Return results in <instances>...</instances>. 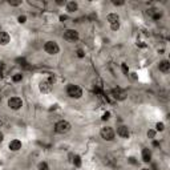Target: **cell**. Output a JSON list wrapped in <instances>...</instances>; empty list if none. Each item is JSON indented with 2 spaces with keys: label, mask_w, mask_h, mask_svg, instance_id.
<instances>
[{
  "label": "cell",
  "mask_w": 170,
  "mask_h": 170,
  "mask_svg": "<svg viewBox=\"0 0 170 170\" xmlns=\"http://www.w3.org/2000/svg\"><path fill=\"white\" fill-rule=\"evenodd\" d=\"M158 68H160L161 72L168 73L169 70H170V63H169L168 60H163V61H161V63H160V65H158Z\"/></svg>",
  "instance_id": "11"
},
{
  "label": "cell",
  "mask_w": 170,
  "mask_h": 170,
  "mask_svg": "<svg viewBox=\"0 0 170 170\" xmlns=\"http://www.w3.org/2000/svg\"><path fill=\"white\" fill-rule=\"evenodd\" d=\"M44 51L48 55H57L60 52V47L56 41H47L44 44Z\"/></svg>",
  "instance_id": "2"
},
{
  "label": "cell",
  "mask_w": 170,
  "mask_h": 170,
  "mask_svg": "<svg viewBox=\"0 0 170 170\" xmlns=\"http://www.w3.org/2000/svg\"><path fill=\"white\" fill-rule=\"evenodd\" d=\"M109 118H110V113L109 112H105V113H104V116H103V120L106 121V120H109Z\"/></svg>",
  "instance_id": "24"
},
{
  "label": "cell",
  "mask_w": 170,
  "mask_h": 170,
  "mask_svg": "<svg viewBox=\"0 0 170 170\" xmlns=\"http://www.w3.org/2000/svg\"><path fill=\"white\" fill-rule=\"evenodd\" d=\"M73 163H75L76 168H80V166H81V158H80V155H75V158H73Z\"/></svg>",
  "instance_id": "17"
},
{
  "label": "cell",
  "mask_w": 170,
  "mask_h": 170,
  "mask_svg": "<svg viewBox=\"0 0 170 170\" xmlns=\"http://www.w3.org/2000/svg\"><path fill=\"white\" fill-rule=\"evenodd\" d=\"M113 4H114V5H122L124 1H113Z\"/></svg>",
  "instance_id": "28"
},
{
  "label": "cell",
  "mask_w": 170,
  "mask_h": 170,
  "mask_svg": "<svg viewBox=\"0 0 170 170\" xmlns=\"http://www.w3.org/2000/svg\"><path fill=\"white\" fill-rule=\"evenodd\" d=\"M8 106H10L11 109H13V110L20 109V108L23 106V100L20 97H11L10 100H8Z\"/></svg>",
  "instance_id": "5"
},
{
  "label": "cell",
  "mask_w": 170,
  "mask_h": 170,
  "mask_svg": "<svg viewBox=\"0 0 170 170\" xmlns=\"http://www.w3.org/2000/svg\"><path fill=\"white\" fill-rule=\"evenodd\" d=\"M117 134L120 136L121 138H129V136H130V133H129V129H128V126H120L117 129Z\"/></svg>",
  "instance_id": "8"
},
{
  "label": "cell",
  "mask_w": 170,
  "mask_h": 170,
  "mask_svg": "<svg viewBox=\"0 0 170 170\" xmlns=\"http://www.w3.org/2000/svg\"><path fill=\"white\" fill-rule=\"evenodd\" d=\"M148 13H150V15H152L154 19H160L161 18V12H158L157 10H150Z\"/></svg>",
  "instance_id": "16"
},
{
  "label": "cell",
  "mask_w": 170,
  "mask_h": 170,
  "mask_svg": "<svg viewBox=\"0 0 170 170\" xmlns=\"http://www.w3.org/2000/svg\"><path fill=\"white\" fill-rule=\"evenodd\" d=\"M152 160V153H150L149 149H144L142 150V161L144 162H149Z\"/></svg>",
  "instance_id": "13"
},
{
  "label": "cell",
  "mask_w": 170,
  "mask_h": 170,
  "mask_svg": "<svg viewBox=\"0 0 170 170\" xmlns=\"http://www.w3.org/2000/svg\"><path fill=\"white\" fill-rule=\"evenodd\" d=\"M39 88H40V90L42 93H49L51 89H52V83L49 80H42L40 85H39Z\"/></svg>",
  "instance_id": "7"
},
{
  "label": "cell",
  "mask_w": 170,
  "mask_h": 170,
  "mask_svg": "<svg viewBox=\"0 0 170 170\" xmlns=\"http://www.w3.org/2000/svg\"><path fill=\"white\" fill-rule=\"evenodd\" d=\"M8 3H10L11 5H19V4H21V1H12V0H10Z\"/></svg>",
  "instance_id": "27"
},
{
  "label": "cell",
  "mask_w": 170,
  "mask_h": 170,
  "mask_svg": "<svg viewBox=\"0 0 170 170\" xmlns=\"http://www.w3.org/2000/svg\"><path fill=\"white\" fill-rule=\"evenodd\" d=\"M100 134L105 141H112L113 138H114V130L110 126H104L103 129H101Z\"/></svg>",
  "instance_id": "4"
},
{
  "label": "cell",
  "mask_w": 170,
  "mask_h": 170,
  "mask_svg": "<svg viewBox=\"0 0 170 170\" xmlns=\"http://www.w3.org/2000/svg\"><path fill=\"white\" fill-rule=\"evenodd\" d=\"M158 132H163V129H165V125H163L162 122H157V125H155Z\"/></svg>",
  "instance_id": "21"
},
{
  "label": "cell",
  "mask_w": 170,
  "mask_h": 170,
  "mask_svg": "<svg viewBox=\"0 0 170 170\" xmlns=\"http://www.w3.org/2000/svg\"><path fill=\"white\" fill-rule=\"evenodd\" d=\"M154 136H155V132H154V130H149V132H148V137L154 138Z\"/></svg>",
  "instance_id": "25"
},
{
  "label": "cell",
  "mask_w": 170,
  "mask_h": 170,
  "mask_svg": "<svg viewBox=\"0 0 170 170\" xmlns=\"http://www.w3.org/2000/svg\"><path fill=\"white\" fill-rule=\"evenodd\" d=\"M10 40H11L10 35L7 32H4V31H0V45H7Z\"/></svg>",
  "instance_id": "10"
},
{
  "label": "cell",
  "mask_w": 170,
  "mask_h": 170,
  "mask_svg": "<svg viewBox=\"0 0 170 170\" xmlns=\"http://www.w3.org/2000/svg\"><path fill=\"white\" fill-rule=\"evenodd\" d=\"M37 170H49V166L47 165V162H41V163H39Z\"/></svg>",
  "instance_id": "19"
},
{
  "label": "cell",
  "mask_w": 170,
  "mask_h": 170,
  "mask_svg": "<svg viewBox=\"0 0 170 170\" xmlns=\"http://www.w3.org/2000/svg\"><path fill=\"white\" fill-rule=\"evenodd\" d=\"M142 170H149V169H142Z\"/></svg>",
  "instance_id": "33"
},
{
  "label": "cell",
  "mask_w": 170,
  "mask_h": 170,
  "mask_svg": "<svg viewBox=\"0 0 170 170\" xmlns=\"http://www.w3.org/2000/svg\"><path fill=\"white\" fill-rule=\"evenodd\" d=\"M77 8H78V5H77V3L76 1L67 3V10L69 11V12H75V11H77Z\"/></svg>",
  "instance_id": "14"
},
{
  "label": "cell",
  "mask_w": 170,
  "mask_h": 170,
  "mask_svg": "<svg viewBox=\"0 0 170 170\" xmlns=\"http://www.w3.org/2000/svg\"><path fill=\"white\" fill-rule=\"evenodd\" d=\"M63 37L67 41H76L78 39V32L76 29H67L64 32Z\"/></svg>",
  "instance_id": "6"
},
{
  "label": "cell",
  "mask_w": 170,
  "mask_h": 170,
  "mask_svg": "<svg viewBox=\"0 0 170 170\" xmlns=\"http://www.w3.org/2000/svg\"><path fill=\"white\" fill-rule=\"evenodd\" d=\"M57 4H59V5H64L65 1H63V0H57Z\"/></svg>",
  "instance_id": "29"
},
{
  "label": "cell",
  "mask_w": 170,
  "mask_h": 170,
  "mask_svg": "<svg viewBox=\"0 0 170 170\" xmlns=\"http://www.w3.org/2000/svg\"><path fill=\"white\" fill-rule=\"evenodd\" d=\"M77 56H78V57H80V59H83L84 56H85L84 51H83V49H77Z\"/></svg>",
  "instance_id": "23"
},
{
  "label": "cell",
  "mask_w": 170,
  "mask_h": 170,
  "mask_svg": "<svg viewBox=\"0 0 170 170\" xmlns=\"http://www.w3.org/2000/svg\"><path fill=\"white\" fill-rule=\"evenodd\" d=\"M55 130L59 134H65V133H68L70 130V124L65 120H61L55 125Z\"/></svg>",
  "instance_id": "3"
},
{
  "label": "cell",
  "mask_w": 170,
  "mask_h": 170,
  "mask_svg": "<svg viewBox=\"0 0 170 170\" xmlns=\"http://www.w3.org/2000/svg\"><path fill=\"white\" fill-rule=\"evenodd\" d=\"M106 19H108V21H109V24H114V23H120V16H118L117 13H109Z\"/></svg>",
  "instance_id": "12"
},
{
  "label": "cell",
  "mask_w": 170,
  "mask_h": 170,
  "mask_svg": "<svg viewBox=\"0 0 170 170\" xmlns=\"http://www.w3.org/2000/svg\"><path fill=\"white\" fill-rule=\"evenodd\" d=\"M3 137H4V136H3V133L0 132V142H1V141H3Z\"/></svg>",
  "instance_id": "32"
},
{
  "label": "cell",
  "mask_w": 170,
  "mask_h": 170,
  "mask_svg": "<svg viewBox=\"0 0 170 170\" xmlns=\"http://www.w3.org/2000/svg\"><path fill=\"white\" fill-rule=\"evenodd\" d=\"M60 20H61V21H64V20H67V16H61V18H60Z\"/></svg>",
  "instance_id": "31"
},
{
  "label": "cell",
  "mask_w": 170,
  "mask_h": 170,
  "mask_svg": "<svg viewBox=\"0 0 170 170\" xmlns=\"http://www.w3.org/2000/svg\"><path fill=\"white\" fill-rule=\"evenodd\" d=\"M113 95H114V97L118 98V100H124V98H125V93L121 89H113Z\"/></svg>",
  "instance_id": "15"
},
{
  "label": "cell",
  "mask_w": 170,
  "mask_h": 170,
  "mask_svg": "<svg viewBox=\"0 0 170 170\" xmlns=\"http://www.w3.org/2000/svg\"><path fill=\"white\" fill-rule=\"evenodd\" d=\"M110 28H112L113 31H117L118 28H120V23H114V24H110Z\"/></svg>",
  "instance_id": "22"
},
{
  "label": "cell",
  "mask_w": 170,
  "mask_h": 170,
  "mask_svg": "<svg viewBox=\"0 0 170 170\" xmlns=\"http://www.w3.org/2000/svg\"><path fill=\"white\" fill-rule=\"evenodd\" d=\"M121 69H122V72H124V75H129V68H128V64L126 63H122L121 64Z\"/></svg>",
  "instance_id": "18"
},
{
  "label": "cell",
  "mask_w": 170,
  "mask_h": 170,
  "mask_svg": "<svg viewBox=\"0 0 170 170\" xmlns=\"http://www.w3.org/2000/svg\"><path fill=\"white\" fill-rule=\"evenodd\" d=\"M67 93L70 98H80L81 96H83V89H81L78 85L69 84L67 88Z\"/></svg>",
  "instance_id": "1"
},
{
  "label": "cell",
  "mask_w": 170,
  "mask_h": 170,
  "mask_svg": "<svg viewBox=\"0 0 170 170\" xmlns=\"http://www.w3.org/2000/svg\"><path fill=\"white\" fill-rule=\"evenodd\" d=\"M21 141L20 140H12L10 142V150H12V152H19V150L21 149Z\"/></svg>",
  "instance_id": "9"
},
{
  "label": "cell",
  "mask_w": 170,
  "mask_h": 170,
  "mask_svg": "<svg viewBox=\"0 0 170 170\" xmlns=\"http://www.w3.org/2000/svg\"><path fill=\"white\" fill-rule=\"evenodd\" d=\"M19 23H20V24H23V23H25V20H27V18H25V16H19Z\"/></svg>",
  "instance_id": "26"
},
{
  "label": "cell",
  "mask_w": 170,
  "mask_h": 170,
  "mask_svg": "<svg viewBox=\"0 0 170 170\" xmlns=\"http://www.w3.org/2000/svg\"><path fill=\"white\" fill-rule=\"evenodd\" d=\"M138 45H140V47H142V48H145V47H146V45L144 44V42H138Z\"/></svg>",
  "instance_id": "30"
},
{
  "label": "cell",
  "mask_w": 170,
  "mask_h": 170,
  "mask_svg": "<svg viewBox=\"0 0 170 170\" xmlns=\"http://www.w3.org/2000/svg\"><path fill=\"white\" fill-rule=\"evenodd\" d=\"M12 80L15 81V83H19V81H21L23 80V75H20V73H18V75H15L12 77Z\"/></svg>",
  "instance_id": "20"
}]
</instances>
